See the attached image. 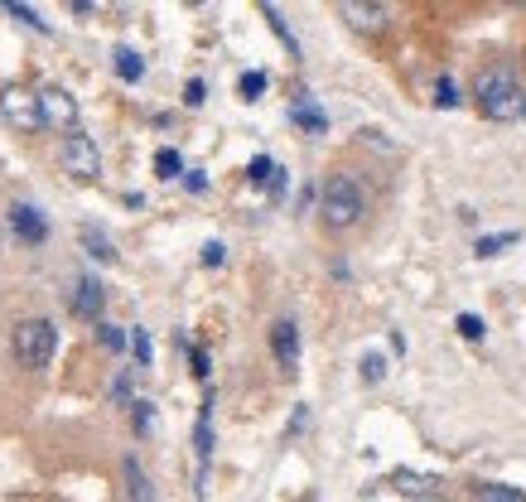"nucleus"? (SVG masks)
Here are the masks:
<instances>
[{"label": "nucleus", "mask_w": 526, "mask_h": 502, "mask_svg": "<svg viewBox=\"0 0 526 502\" xmlns=\"http://www.w3.org/2000/svg\"><path fill=\"white\" fill-rule=\"evenodd\" d=\"M155 174H160V179H174V174H184V160H179V150H160V155H155Z\"/></svg>", "instance_id": "17"}, {"label": "nucleus", "mask_w": 526, "mask_h": 502, "mask_svg": "<svg viewBox=\"0 0 526 502\" xmlns=\"http://www.w3.org/2000/svg\"><path fill=\"white\" fill-rule=\"evenodd\" d=\"M425 502H444V498H425Z\"/></svg>", "instance_id": "32"}, {"label": "nucleus", "mask_w": 526, "mask_h": 502, "mask_svg": "<svg viewBox=\"0 0 526 502\" xmlns=\"http://www.w3.org/2000/svg\"><path fill=\"white\" fill-rule=\"evenodd\" d=\"M78 237H83V247L92 251L97 261H111V256H116V251H111V237H107V232H102V227L83 223V227H78Z\"/></svg>", "instance_id": "13"}, {"label": "nucleus", "mask_w": 526, "mask_h": 502, "mask_svg": "<svg viewBox=\"0 0 526 502\" xmlns=\"http://www.w3.org/2000/svg\"><path fill=\"white\" fill-rule=\"evenodd\" d=\"M242 97H247V102H256V97H261V92H266V73H242Z\"/></svg>", "instance_id": "22"}, {"label": "nucleus", "mask_w": 526, "mask_h": 502, "mask_svg": "<svg viewBox=\"0 0 526 502\" xmlns=\"http://www.w3.org/2000/svg\"><path fill=\"white\" fill-rule=\"evenodd\" d=\"M473 498L478 502H526L517 488H507V483H478L473 488Z\"/></svg>", "instance_id": "15"}, {"label": "nucleus", "mask_w": 526, "mask_h": 502, "mask_svg": "<svg viewBox=\"0 0 526 502\" xmlns=\"http://www.w3.org/2000/svg\"><path fill=\"white\" fill-rule=\"evenodd\" d=\"M5 10H10L15 20H25L29 29H49L44 20H39V10H34V5H20V0H5Z\"/></svg>", "instance_id": "19"}, {"label": "nucleus", "mask_w": 526, "mask_h": 502, "mask_svg": "<svg viewBox=\"0 0 526 502\" xmlns=\"http://www.w3.org/2000/svg\"><path fill=\"white\" fill-rule=\"evenodd\" d=\"M0 112H5V121H10L15 131H39V107H34V97L20 92V87H10V92L0 97Z\"/></svg>", "instance_id": "8"}, {"label": "nucleus", "mask_w": 526, "mask_h": 502, "mask_svg": "<svg viewBox=\"0 0 526 502\" xmlns=\"http://www.w3.org/2000/svg\"><path fill=\"white\" fill-rule=\"evenodd\" d=\"M517 232H498V237H478V256H498L502 247H512Z\"/></svg>", "instance_id": "20"}, {"label": "nucleus", "mask_w": 526, "mask_h": 502, "mask_svg": "<svg viewBox=\"0 0 526 502\" xmlns=\"http://www.w3.org/2000/svg\"><path fill=\"white\" fill-rule=\"evenodd\" d=\"M97 338H102V348H111V353H116V348H126V334H121L116 324H97Z\"/></svg>", "instance_id": "23"}, {"label": "nucleus", "mask_w": 526, "mask_h": 502, "mask_svg": "<svg viewBox=\"0 0 526 502\" xmlns=\"http://www.w3.org/2000/svg\"><path fill=\"white\" fill-rule=\"evenodd\" d=\"M454 329H459V334L469 338V343H478V338L488 334V324H483L478 314H459V319H454Z\"/></svg>", "instance_id": "18"}, {"label": "nucleus", "mask_w": 526, "mask_h": 502, "mask_svg": "<svg viewBox=\"0 0 526 502\" xmlns=\"http://www.w3.org/2000/svg\"><path fill=\"white\" fill-rule=\"evenodd\" d=\"M131 406H136V411H131V420H136V430L145 435V430H150V401H131Z\"/></svg>", "instance_id": "27"}, {"label": "nucleus", "mask_w": 526, "mask_h": 502, "mask_svg": "<svg viewBox=\"0 0 526 502\" xmlns=\"http://www.w3.org/2000/svg\"><path fill=\"white\" fill-rule=\"evenodd\" d=\"M184 102H189V107H198V102H203V83H198V78L184 87Z\"/></svg>", "instance_id": "31"}, {"label": "nucleus", "mask_w": 526, "mask_h": 502, "mask_svg": "<svg viewBox=\"0 0 526 502\" xmlns=\"http://www.w3.org/2000/svg\"><path fill=\"white\" fill-rule=\"evenodd\" d=\"M58 160H63V169H68L78 184H92V179H102V155H97V140L83 136V131L63 136V145H58Z\"/></svg>", "instance_id": "4"}, {"label": "nucleus", "mask_w": 526, "mask_h": 502, "mask_svg": "<svg viewBox=\"0 0 526 502\" xmlns=\"http://www.w3.org/2000/svg\"><path fill=\"white\" fill-rule=\"evenodd\" d=\"M102 305H107V290H102V280L83 276L78 285H73V314H78V319L97 324V319H102Z\"/></svg>", "instance_id": "10"}, {"label": "nucleus", "mask_w": 526, "mask_h": 502, "mask_svg": "<svg viewBox=\"0 0 526 502\" xmlns=\"http://www.w3.org/2000/svg\"><path fill=\"white\" fill-rule=\"evenodd\" d=\"M266 20H271V29H276L280 39H285V49H290V54H295V34H290V29H285V20H280V10H276V5H266Z\"/></svg>", "instance_id": "24"}, {"label": "nucleus", "mask_w": 526, "mask_h": 502, "mask_svg": "<svg viewBox=\"0 0 526 502\" xmlns=\"http://www.w3.org/2000/svg\"><path fill=\"white\" fill-rule=\"evenodd\" d=\"M295 126H305V131H324V126H329V116L319 112V107H314V102H309V97H300V102H295Z\"/></svg>", "instance_id": "14"}, {"label": "nucleus", "mask_w": 526, "mask_h": 502, "mask_svg": "<svg viewBox=\"0 0 526 502\" xmlns=\"http://www.w3.org/2000/svg\"><path fill=\"white\" fill-rule=\"evenodd\" d=\"M473 97H478V112L488 116V121H498V126H512V121H522L526 116V97L517 78H512V68H483L478 78H473Z\"/></svg>", "instance_id": "1"}, {"label": "nucleus", "mask_w": 526, "mask_h": 502, "mask_svg": "<svg viewBox=\"0 0 526 502\" xmlns=\"http://www.w3.org/2000/svg\"><path fill=\"white\" fill-rule=\"evenodd\" d=\"M203 266H222V242H208V247H203Z\"/></svg>", "instance_id": "30"}, {"label": "nucleus", "mask_w": 526, "mask_h": 502, "mask_svg": "<svg viewBox=\"0 0 526 502\" xmlns=\"http://www.w3.org/2000/svg\"><path fill=\"white\" fill-rule=\"evenodd\" d=\"M271 358H276L280 372L300 367V324L295 319H276L271 324Z\"/></svg>", "instance_id": "7"}, {"label": "nucleus", "mask_w": 526, "mask_h": 502, "mask_svg": "<svg viewBox=\"0 0 526 502\" xmlns=\"http://www.w3.org/2000/svg\"><path fill=\"white\" fill-rule=\"evenodd\" d=\"M194 454H198V493H203V478H208V464H213V396L203 401L194 425Z\"/></svg>", "instance_id": "9"}, {"label": "nucleus", "mask_w": 526, "mask_h": 502, "mask_svg": "<svg viewBox=\"0 0 526 502\" xmlns=\"http://www.w3.org/2000/svg\"><path fill=\"white\" fill-rule=\"evenodd\" d=\"M338 15L348 20V29H358V34H382L391 20V5H377V0H343Z\"/></svg>", "instance_id": "6"}, {"label": "nucleus", "mask_w": 526, "mask_h": 502, "mask_svg": "<svg viewBox=\"0 0 526 502\" xmlns=\"http://www.w3.org/2000/svg\"><path fill=\"white\" fill-rule=\"evenodd\" d=\"M435 102H440V107H454V102H459V97H454V83H449V78H440V87H435Z\"/></svg>", "instance_id": "28"}, {"label": "nucleus", "mask_w": 526, "mask_h": 502, "mask_svg": "<svg viewBox=\"0 0 526 502\" xmlns=\"http://www.w3.org/2000/svg\"><path fill=\"white\" fill-rule=\"evenodd\" d=\"M34 107H39V126H54L63 136L78 131V102H73V92L44 87V92H34Z\"/></svg>", "instance_id": "5"}, {"label": "nucleus", "mask_w": 526, "mask_h": 502, "mask_svg": "<svg viewBox=\"0 0 526 502\" xmlns=\"http://www.w3.org/2000/svg\"><path fill=\"white\" fill-rule=\"evenodd\" d=\"M522 63H526V54H522Z\"/></svg>", "instance_id": "34"}, {"label": "nucleus", "mask_w": 526, "mask_h": 502, "mask_svg": "<svg viewBox=\"0 0 526 502\" xmlns=\"http://www.w3.org/2000/svg\"><path fill=\"white\" fill-rule=\"evenodd\" d=\"M189 363H194V377L203 382V377H208V353H203V348H189Z\"/></svg>", "instance_id": "29"}, {"label": "nucleus", "mask_w": 526, "mask_h": 502, "mask_svg": "<svg viewBox=\"0 0 526 502\" xmlns=\"http://www.w3.org/2000/svg\"><path fill=\"white\" fill-rule=\"evenodd\" d=\"M247 174H251V184H271V179H276L280 169L271 165L266 155H256V160H251V169H247Z\"/></svg>", "instance_id": "21"}, {"label": "nucleus", "mask_w": 526, "mask_h": 502, "mask_svg": "<svg viewBox=\"0 0 526 502\" xmlns=\"http://www.w3.org/2000/svg\"><path fill=\"white\" fill-rule=\"evenodd\" d=\"M121 478H126V502H155L150 474L140 469V459H136V454H126V464H121Z\"/></svg>", "instance_id": "12"}, {"label": "nucleus", "mask_w": 526, "mask_h": 502, "mask_svg": "<svg viewBox=\"0 0 526 502\" xmlns=\"http://www.w3.org/2000/svg\"><path fill=\"white\" fill-rule=\"evenodd\" d=\"M362 213H367V198H362L358 179L353 174H329V184H324V194H319V218L329 232H353L362 223Z\"/></svg>", "instance_id": "2"}, {"label": "nucleus", "mask_w": 526, "mask_h": 502, "mask_svg": "<svg viewBox=\"0 0 526 502\" xmlns=\"http://www.w3.org/2000/svg\"><path fill=\"white\" fill-rule=\"evenodd\" d=\"M305 502H319V498H305Z\"/></svg>", "instance_id": "33"}, {"label": "nucleus", "mask_w": 526, "mask_h": 502, "mask_svg": "<svg viewBox=\"0 0 526 502\" xmlns=\"http://www.w3.org/2000/svg\"><path fill=\"white\" fill-rule=\"evenodd\" d=\"M116 73H121V78H126V83H140V73H145V63H140V54L136 49H116Z\"/></svg>", "instance_id": "16"}, {"label": "nucleus", "mask_w": 526, "mask_h": 502, "mask_svg": "<svg viewBox=\"0 0 526 502\" xmlns=\"http://www.w3.org/2000/svg\"><path fill=\"white\" fill-rule=\"evenodd\" d=\"M382 372H387V363H382L377 353H367V358H362V382H382Z\"/></svg>", "instance_id": "26"}, {"label": "nucleus", "mask_w": 526, "mask_h": 502, "mask_svg": "<svg viewBox=\"0 0 526 502\" xmlns=\"http://www.w3.org/2000/svg\"><path fill=\"white\" fill-rule=\"evenodd\" d=\"M126 343L136 348V363H140V367H150V334H145V329H136V334L126 338Z\"/></svg>", "instance_id": "25"}, {"label": "nucleus", "mask_w": 526, "mask_h": 502, "mask_svg": "<svg viewBox=\"0 0 526 502\" xmlns=\"http://www.w3.org/2000/svg\"><path fill=\"white\" fill-rule=\"evenodd\" d=\"M10 227H15V237H20L25 247H39V242L49 237L44 213H39V208H29V203H15V208H10Z\"/></svg>", "instance_id": "11"}, {"label": "nucleus", "mask_w": 526, "mask_h": 502, "mask_svg": "<svg viewBox=\"0 0 526 502\" xmlns=\"http://www.w3.org/2000/svg\"><path fill=\"white\" fill-rule=\"evenodd\" d=\"M10 353L25 372H44L49 358L58 353V329L54 319H20L15 334H10Z\"/></svg>", "instance_id": "3"}]
</instances>
